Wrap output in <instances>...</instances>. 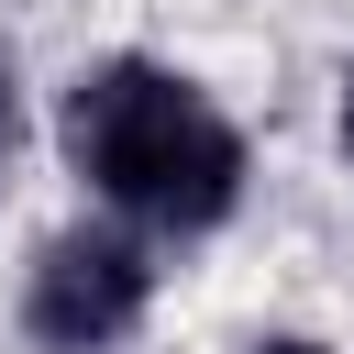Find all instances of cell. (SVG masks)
I'll return each mask as SVG.
<instances>
[{"label": "cell", "mask_w": 354, "mask_h": 354, "mask_svg": "<svg viewBox=\"0 0 354 354\" xmlns=\"http://www.w3.org/2000/svg\"><path fill=\"white\" fill-rule=\"evenodd\" d=\"M254 354H321V343H299V332H277V343H254Z\"/></svg>", "instance_id": "5"}, {"label": "cell", "mask_w": 354, "mask_h": 354, "mask_svg": "<svg viewBox=\"0 0 354 354\" xmlns=\"http://www.w3.org/2000/svg\"><path fill=\"white\" fill-rule=\"evenodd\" d=\"M155 299V266L122 221H77L33 254V288H22V332L44 354H111Z\"/></svg>", "instance_id": "2"}, {"label": "cell", "mask_w": 354, "mask_h": 354, "mask_svg": "<svg viewBox=\"0 0 354 354\" xmlns=\"http://www.w3.org/2000/svg\"><path fill=\"white\" fill-rule=\"evenodd\" d=\"M11 144H22V77H11V55H0V166H11Z\"/></svg>", "instance_id": "3"}, {"label": "cell", "mask_w": 354, "mask_h": 354, "mask_svg": "<svg viewBox=\"0 0 354 354\" xmlns=\"http://www.w3.org/2000/svg\"><path fill=\"white\" fill-rule=\"evenodd\" d=\"M343 166H354V77H343Z\"/></svg>", "instance_id": "4"}, {"label": "cell", "mask_w": 354, "mask_h": 354, "mask_svg": "<svg viewBox=\"0 0 354 354\" xmlns=\"http://www.w3.org/2000/svg\"><path fill=\"white\" fill-rule=\"evenodd\" d=\"M66 166L144 232H210L243 199V133L155 55H111L66 88Z\"/></svg>", "instance_id": "1"}]
</instances>
